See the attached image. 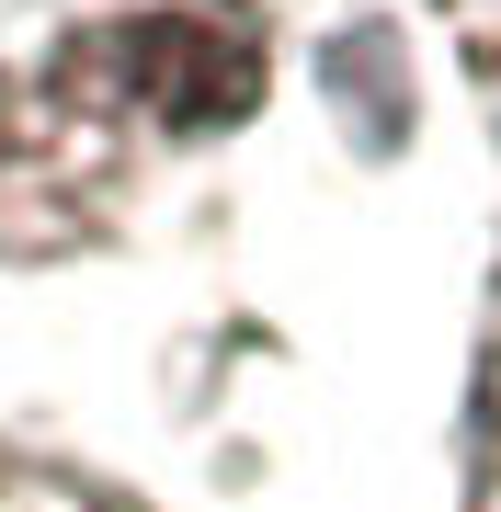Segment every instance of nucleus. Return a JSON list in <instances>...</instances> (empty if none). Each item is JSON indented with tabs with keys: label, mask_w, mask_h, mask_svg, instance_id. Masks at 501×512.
Segmentation results:
<instances>
[{
	"label": "nucleus",
	"mask_w": 501,
	"mask_h": 512,
	"mask_svg": "<svg viewBox=\"0 0 501 512\" xmlns=\"http://www.w3.org/2000/svg\"><path fill=\"white\" fill-rule=\"evenodd\" d=\"M0 512H137V501L103 490V478H80V467H46V456H12L0 444Z\"/></svg>",
	"instance_id": "1"
},
{
	"label": "nucleus",
	"mask_w": 501,
	"mask_h": 512,
	"mask_svg": "<svg viewBox=\"0 0 501 512\" xmlns=\"http://www.w3.org/2000/svg\"><path fill=\"white\" fill-rule=\"evenodd\" d=\"M467 512H501V342L479 376V467H467Z\"/></svg>",
	"instance_id": "2"
},
{
	"label": "nucleus",
	"mask_w": 501,
	"mask_h": 512,
	"mask_svg": "<svg viewBox=\"0 0 501 512\" xmlns=\"http://www.w3.org/2000/svg\"><path fill=\"white\" fill-rule=\"evenodd\" d=\"M456 35H467V69H479V103L501 114V0H456Z\"/></svg>",
	"instance_id": "3"
}]
</instances>
